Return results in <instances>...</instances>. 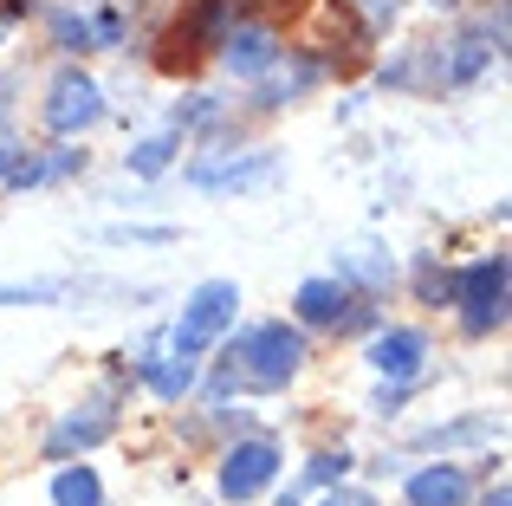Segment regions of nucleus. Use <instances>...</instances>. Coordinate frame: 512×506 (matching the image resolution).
<instances>
[{"mask_svg":"<svg viewBox=\"0 0 512 506\" xmlns=\"http://www.w3.org/2000/svg\"><path fill=\"white\" fill-rule=\"evenodd\" d=\"M299 370H305V338L273 318V325H253L247 338L227 351V364H221V377L208 383V396L221 403L227 390H286Z\"/></svg>","mask_w":512,"mask_h":506,"instance_id":"f257e3e1","label":"nucleus"},{"mask_svg":"<svg viewBox=\"0 0 512 506\" xmlns=\"http://www.w3.org/2000/svg\"><path fill=\"white\" fill-rule=\"evenodd\" d=\"M234 318H240V286L234 279H201V286L188 292L175 331H169V351L182 357V364H195V357H208L214 344L234 331Z\"/></svg>","mask_w":512,"mask_h":506,"instance_id":"f03ea898","label":"nucleus"},{"mask_svg":"<svg viewBox=\"0 0 512 506\" xmlns=\"http://www.w3.org/2000/svg\"><path fill=\"white\" fill-rule=\"evenodd\" d=\"M227 26H234V0H195V7H188L182 20L169 26V39H163V72L195 65L208 46H221Z\"/></svg>","mask_w":512,"mask_h":506,"instance_id":"7ed1b4c3","label":"nucleus"},{"mask_svg":"<svg viewBox=\"0 0 512 506\" xmlns=\"http://www.w3.org/2000/svg\"><path fill=\"white\" fill-rule=\"evenodd\" d=\"M98 124H104L98 78H85V72H59L52 78V91H46V130L52 137H85V130H98Z\"/></svg>","mask_w":512,"mask_h":506,"instance_id":"20e7f679","label":"nucleus"},{"mask_svg":"<svg viewBox=\"0 0 512 506\" xmlns=\"http://www.w3.org/2000/svg\"><path fill=\"white\" fill-rule=\"evenodd\" d=\"M279 468H286V455H279L273 442H266V435H247V442H234L221 455V494L227 500H260L266 487L279 481Z\"/></svg>","mask_w":512,"mask_h":506,"instance_id":"39448f33","label":"nucleus"},{"mask_svg":"<svg viewBox=\"0 0 512 506\" xmlns=\"http://www.w3.org/2000/svg\"><path fill=\"white\" fill-rule=\"evenodd\" d=\"M454 299H461V318L467 331H493L506 318V253H493V260H474L461 279H454Z\"/></svg>","mask_w":512,"mask_h":506,"instance_id":"423d86ee","label":"nucleus"},{"mask_svg":"<svg viewBox=\"0 0 512 506\" xmlns=\"http://www.w3.org/2000/svg\"><path fill=\"white\" fill-rule=\"evenodd\" d=\"M221 59H227V72L260 78V72H273V65H279V33H273V26H260V20H234L221 33Z\"/></svg>","mask_w":512,"mask_h":506,"instance_id":"0eeeda50","label":"nucleus"},{"mask_svg":"<svg viewBox=\"0 0 512 506\" xmlns=\"http://www.w3.org/2000/svg\"><path fill=\"white\" fill-rule=\"evenodd\" d=\"M370 364H376V377H389V383L422 377V364H428V331H415V325H389V331H376Z\"/></svg>","mask_w":512,"mask_h":506,"instance_id":"6e6552de","label":"nucleus"},{"mask_svg":"<svg viewBox=\"0 0 512 506\" xmlns=\"http://www.w3.org/2000/svg\"><path fill=\"white\" fill-rule=\"evenodd\" d=\"M292 312L305 318V325H325V331H344V318L357 312V299H350V286L338 273H318V279H305L299 292H292Z\"/></svg>","mask_w":512,"mask_h":506,"instance_id":"1a4fd4ad","label":"nucleus"},{"mask_svg":"<svg viewBox=\"0 0 512 506\" xmlns=\"http://www.w3.org/2000/svg\"><path fill=\"white\" fill-rule=\"evenodd\" d=\"M111 429H117V409H111V396H98V403L72 409V416H65L59 429L46 435V455H52V461H65L72 448H98V442H104Z\"/></svg>","mask_w":512,"mask_h":506,"instance_id":"9d476101","label":"nucleus"},{"mask_svg":"<svg viewBox=\"0 0 512 506\" xmlns=\"http://www.w3.org/2000/svg\"><path fill=\"white\" fill-rule=\"evenodd\" d=\"M188 176H195V189H260V182L279 176V156L247 150V156H227V163H195Z\"/></svg>","mask_w":512,"mask_h":506,"instance_id":"9b49d317","label":"nucleus"},{"mask_svg":"<svg viewBox=\"0 0 512 506\" xmlns=\"http://www.w3.org/2000/svg\"><path fill=\"white\" fill-rule=\"evenodd\" d=\"M474 500V481L454 461H435V468L409 474V506H467Z\"/></svg>","mask_w":512,"mask_h":506,"instance_id":"f8f14e48","label":"nucleus"},{"mask_svg":"<svg viewBox=\"0 0 512 506\" xmlns=\"http://www.w3.org/2000/svg\"><path fill=\"white\" fill-rule=\"evenodd\" d=\"M52 506H104V481L78 461V468L52 474Z\"/></svg>","mask_w":512,"mask_h":506,"instance_id":"ddd939ff","label":"nucleus"},{"mask_svg":"<svg viewBox=\"0 0 512 506\" xmlns=\"http://www.w3.org/2000/svg\"><path fill=\"white\" fill-rule=\"evenodd\" d=\"M91 286L78 279H26V286H0V305H59V299H85Z\"/></svg>","mask_w":512,"mask_h":506,"instance_id":"4468645a","label":"nucleus"},{"mask_svg":"<svg viewBox=\"0 0 512 506\" xmlns=\"http://www.w3.org/2000/svg\"><path fill=\"white\" fill-rule=\"evenodd\" d=\"M137 370H143V383H150L156 396H169V403L195 383V364H182V357H143Z\"/></svg>","mask_w":512,"mask_h":506,"instance_id":"2eb2a0df","label":"nucleus"},{"mask_svg":"<svg viewBox=\"0 0 512 506\" xmlns=\"http://www.w3.org/2000/svg\"><path fill=\"white\" fill-rule=\"evenodd\" d=\"M130 163V176H163V169L175 163V130H156V137H143L137 150L124 156Z\"/></svg>","mask_w":512,"mask_h":506,"instance_id":"dca6fc26","label":"nucleus"},{"mask_svg":"<svg viewBox=\"0 0 512 506\" xmlns=\"http://www.w3.org/2000/svg\"><path fill=\"white\" fill-rule=\"evenodd\" d=\"M305 0H234V20H260V26H273V20H292Z\"/></svg>","mask_w":512,"mask_h":506,"instance_id":"f3484780","label":"nucleus"},{"mask_svg":"<svg viewBox=\"0 0 512 506\" xmlns=\"http://www.w3.org/2000/svg\"><path fill=\"white\" fill-rule=\"evenodd\" d=\"M52 39L65 52H91V20L85 13H52Z\"/></svg>","mask_w":512,"mask_h":506,"instance_id":"a211bd4d","label":"nucleus"},{"mask_svg":"<svg viewBox=\"0 0 512 506\" xmlns=\"http://www.w3.org/2000/svg\"><path fill=\"white\" fill-rule=\"evenodd\" d=\"M344 273L370 279V286H389V279H396V260H376V247H357V253L344 260Z\"/></svg>","mask_w":512,"mask_h":506,"instance_id":"6ab92c4d","label":"nucleus"},{"mask_svg":"<svg viewBox=\"0 0 512 506\" xmlns=\"http://www.w3.org/2000/svg\"><path fill=\"white\" fill-rule=\"evenodd\" d=\"M344 474H350V455L338 448V455H312V468H305V481H312V487H338Z\"/></svg>","mask_w":512,"mask_h":506,"instance_id":"aec40b11","label":"nucleus"},{"mask_svg":"<svg viewBox=\"0 0 512 506\" xmlns=\"http://www.w3.org/2000/svg\"><path fill=\"white\" fill-rule=\"evenodd\" d=\"M344 7H357V13H363V26H389L402 0H344Z\"/></svg>","mask_w":512,"mask_h":506,"instance_id":"412c9836","label":"nucleus"},{"mask_svg":"<svg viewBox=\"0 0 512 506\" xmlns=\"http://www.w3.org/2000/svg\"><path fill=\"white\" fill-rule=\"evenodd\" d=\"M78 169H85V150H59V156H46V182L78 176Z\"/></svg>","mask_w":512,"mask_h":506,"instance_id":"4be33fe9","label":"nucleus"},{"mask_svg":"<svg viewBox=\"0 0 512 506\" xmlns=\"http://www.w3.org/2000/svg\"><path fill=\"white\" fill-rule=\"evenodd\" d=\"M422 299H428V305H435V299H454V279L435 273V266H422Z\"/></svg>","mask_w":512,"mask_h":506,"instance_id":"5701e85b","label":"nucleus"},{"mask_svg":"<svg viewBox=\"0 0 512 506\" xmlns=\"http://www.w3.org/2000/svg\"><path fill=\"white\" fill-rule=\"evenodd\" d=\"M325 506H376V500H370V494H331Z\"/></svg>","mask_w":512,"mask_h":506,"instance_id":"b1692460","label":"nucleus"},{"mask_svg":"<svg viewBox=\"0 0 512 506\" xmlns=\"http://www.w3.org/2000/svg\"><path fill=\"white\" fill-rule=\"evenodd\" d=\"M13 156H20V143H7V137H0V176L13 169Z\"/></svg>","mask_w":512,"mask_h":506,"instance_id":"393cba45","label":"nucleus"},{"mask_svg":"<svg viewBox=\"0 0 512 506\" xmlns=\"http://www.w3.org/2000/svg\"><path fill=\"white\" fill-rule=\"evenodd\" d=\"M480 506H512V494H506V481H500V487H493V494H487V500H480Z\"/></svg>","mask_w":512,"mask_h":506,"instance_id":"a878e982","label":"nucleus"},{"mask_svg":"<svg viewBox=\"0 0 512 506\" xmlns=\"http://www.w3.org/2000/svg\"><path fill=\"white\" fill-rule=\"evenodd\" d=\"M7 104H13V78H0V117H7Z\"/></svg>","mask_w":512,"mask_h":506,"instance_id":"bb28decb","label":"nucleus"}]
</instances>
